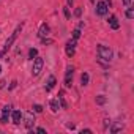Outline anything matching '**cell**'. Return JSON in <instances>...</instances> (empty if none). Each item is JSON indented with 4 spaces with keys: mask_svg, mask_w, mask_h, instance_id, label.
Segmentation results:
<instances>
[{
    "mask_svg": "<svg viewBox=\"0 0 134 134\" xmlns=\"http://www.w3.org/2000/svg\"><path fill=\"white\" fill-rule=\"evenodd\" d=\"M66 55H68V57H73V55H74V47L66 46Z\"/></svg>",
    "mask_w": 134,
    "mask_h": 134,
    "instance_id": "cell-17",
    "label": "cell"
},
{
    "mask_svg": "<svg viewBox=\"0 0 134 134\" xmlns=\"http://www.w3.org/2000/svg\"><path fill=\"white\" fill-rule=\"evenodd\" d=\"M3 55H5V51H0V58H2Z\"/></svg>",
    "mask_w": 134,
    "mask_h": 134,
    "instance_id": "cell-29",
    "label": "cell"
},
{
    "mask_svg": "<svg viewBox=\"0 0 134 134\" xmlns=\"http://www.w3.org/2000/svg\"><path fill=\"white\" fill-rule=\"evenodd\" d=\"M120 129H123V123H121V121H118V123H115V125L112 126V129H110V132H118Z\"/></svg>",
    "mask_w": 134,
    "mask_h": 134,
    "instance_id": "cell-13",
    "label": "cell"
},
{
    "mask_svg": "<svg viewBox=\"0 0 134 134\" xmlns=\"http://www.w3.org/2000/svg\"><path fill=\"white\" fill-rule=\"evenodd\" d=\"M33 125H35V117H33V114H32V112H29V114H27V118H25V128H29V129H30Z\"/></svg>",
    "mask_w": 134,
    "mask_h": 134,
    "instance_id": "cell-8",
    "label": "cell"
},
{
    "mask_svg": "<svg viewBox=\"0 0 134 134\" xmlns=\"http://www.w3.org/2000/svg\"><path fill=\"white\" fill-rule=\"evenodd\" d=\"M129 3H131V0H123V5L125 7H129Z\"/></svg>",
    "mask_w": 134,
    "mask_h": 134,
    "instance_id": "cell-26",
    "label": "cell"
},
{
    "mask_svg": "<svg viewBox=\"0 0 134 134\" xmlns=\"http://www.w3.org/2000/svg\"><path fill=\"white\" fill-rule=\"evenodd\" d=\"M10 114H11V107L10 106H5L3 107V110H2V123H8V117H10Z\"/></svg>",
    "mask_w": 134,
    "mask_h": 134,
    "instance_id": "cell-6",
    "label": "cell"
},
{
    "mask_svg": "<svg viewBox=\"0 0 134 134\" xmlns=\"http://www.w3.org/2000/svg\"><path fill=\"white\" fill-rule=\"evenodd\" d=\"M43 65H44L43 58L35 57V60H33V68H32V74H33V76H40V73H41V70H43Z\"/></svg>",
    "mask_w": 134,
    "mask_h": 134,
    "instance_id": "cell-3",
    "label": "cell"
},
{
    "mask_svg": "<svg viewBox=\"0 0 134 134\" xmlns=\"http://www.w3.org/2000/svg\"><path fill=\"white\" fill-rule=\"evenodd\" d=\"M109 24H110V27H112L114 30H117V29L120 27V24H118V21H117V16H110V18H109Z\"/></svg>",
    "mask_w": 134,
    "mask_h": 134,
    "instance_id": "cell-10",
    "label": "cell"
},
{
    "mask_svg": "<svg viewBox=\"0 0 134 134\" xmlns=\"http://www.w3.org/2000/svg\"><path fill=\"white\" fill-rule=\"evenodd\" d=\"M79 36H81V29H76V30L73 32V38H74V40H77Z\"/></svg>",
    "mask_w": 134,
    "mask_h": 134,
    "instance_id": "cell-20",
    "label": "cell"
},
{
    "mask_svg": "<svg viewBox=\"0 0 134 134\" xmlns=\"http://www.w3.org/2000/svg\"><path fill=\"white\" fill-rule=\"evenodd\" d=\"M109 11V3L104 2V0H101V2L96 3V14L98 16H106Z\"/></svg>",
    "mask_w": 134,
    "mask_h": 134,
    "instance_id": "cell-4",
    "label": "cell"
},
{
    "mask_svg": "<svg viewBox=\"0 0 134 134\" xmlns=\"http://www.w3.org/2000/svg\"><path fill=\"white\" fill-rule=\"evenodd\" d=\"M36 131H38V132H41V134H44V132H46V129H44V128H38Z\"/></svg>",
    "mask_w": 134,
    "mask_h": 134,
    "instance_id": "cell-27",
    "label": "cell"
},
{
    "mask_svg": "<svg viewBox=\"0 0 134 134\" xmlns=\"http://www.w3.org/2000/svg\"><path fill=\"white\" fill-rule=\"evenodd\" d=\"M33 109H35V112H43V106H40V104H35Z\"/></svg>",
    "mask_w": 134,
    "mask_h": 134,
    "instance_id": "cell-22",
    "label": "cell"
},
{
    "mask_svg": "<svg viewBox=\"0 0 134 134\" xmlns=\"http://www.w3.org/2000/svg\"><path fill=\"white\" fill-rule=\"evenodd\" d=\"M92 2H95V0H92Z\"/></svg>",
    "mask_w": 134,
    "mask_h": 134,
    "instance_id": "cell-32",
    "label": "cell"
},
{
    "mask_svg": "<svg viewBox=\"0 0 134 134\" xmlns=\"http://www.w3.org/2000/svg\"><path fill=\"white\" fill-rule=\"evenodd\" d=\"M11 117H13V123H21V117H22V114H21V110H13L11 112Z\"/></svg>",
    "mask_w": 134,
    "mask_h": 134,
    "instance_id": "cell-9",
    "label": "cell"
},
{
    "mask_svg": "<svg viewBox=\"0 0 134 134\" xmlns=\"http://www.w3.org/2000/svg\"><path fill=\"white\" fill-rule=\"evenodd\" d=\"M76 41H77V40H74V38H73V40H70L68 43H66V46H70V47H76Z\"/></svg>",
    "mask_w": 134,
    "mask_h": 134,
    "instance_id": "cell-21",
    "label": "cell"
},
{
    "mask_svg": "<svg viewBox=\"0 0 134 134\" xmlns=\"http://www.w3.org/2000/svg\"><path fill=\"white\" fill-rule=\"evenodd\" d=\"M55 84H57V81H55V77L54 76H51L49 77V81H47V85H46V90L49 92V90H52L54 87H55Z\"/></svg>",
    "mask_w": 134,
    "mask_h": 134,
    "instance_id": "cell-11",
    "label": "cell"
},
{
    "mask_svg": "<svg viewBox=\"0 0 134 134\" xmlns=\"http://www.w3.org/2000/svg\"><path fill=\"white\" fill-rule=\"evenodd\" d=\"M81 132H82V134H90V132H92V129H82Z\"/></svg>",
    "mask_w": 134,
    "mask_h": 134,
    "instance_id": "cell-25",
    "label": "cell"
},
{
    "mask_svg": "<svg viewBox=\"0 0 134 134\" xmlns=\"http://www.w3.org/2000/svg\"><path fill=\"white\" fill-rule=\"evenodd\" d=\"M126 18H128V19H132V18H134V10H132V8H129V10L126 11Z\"/></svg>",
    "mask_w": 134,
    "mask_h": 134,
    "instance_id": "cell-19",
    "label": "cell"
},
{
    "mask_svg": "<svg viewBox=\"0 0 134 134\" xmlns=\"http://www.w3.org/2000/svg\"><path fill=\"white\" fill-rule=\"evenodd\" d=\"M58 99H60V104H62V107H63V109H66V107H68V104H66V101H65V98H63V92H60V96H58Z\"/></svg>",
    "mask_w": 134,
    "mask_h": 134,
    "instance_id": "cell-14",
    "label": "cell"
},
{
    "mask_svg": "<svg viewBox=\"0 0 134 134\" xmlns=\"http://www.w3.org/2000/svg\"><path fill=\"white\" fill-rule=\"evenodd\" d=\"M98 55H99V58H101V60H104V62H110L114 54H112V51H110L107 46L99 44V46H98Z\"/></svg>",
    "mask_w": 134,
    "mask_h": 134,
    "instance_id": "cell-1",
    "label": "cell"
},
{
    "mask_svg": "<svg viewBox=\"0 0 134 134\" xmlns=\"http://www.w3.org/2000/svg\"><path fill=\"white\" fill-rule=\"evenodd\" d=\"M81 82H82V85H87V84H88V74H87V73H84V74L81 76Z\"/></svg>",
    "mask_w": 134,
    "mask_h": 134,
    "instance_id": "cell-15",
    "label": "cell"
},
{
    "mask_svg": "<svg viewBox=\"0 0 134 134\" xmlns=\"http://www.w3.org/2000/svg\"><path fill=\"white\" fill-rule=\"evenodd\" d=\"M81 14H82V8H76V11H74V16H76V18H79Z\"/></svg>",
    "mask_w": 134,
    "mask_h": 134,
    "instance_id": "cell-23",
    "label": "cell"
},
{
    "mask_svg": "<svg viewBox=\"0 0 134 134\" xmlns=\"http://www.w3.org/2000/svg\"><path fill=\"white\" fill-rule=\"evenodd\" d=\"M51 110L52 112L58 110V99H51Z\"/></svg>",
    "mask_w": 134,
    "mask_h": 134,
    "instance_id": "cell-12",
    "label": "cell"
},
{
    "mask_svg": "<svg viewBox=\"0 0 134 134\" xmlns=\"http://www.w3.org/2000/svg\"><path fill=\"white\" fill-rule=\"evenodd\" d=\"M36 55H38V51H36V49H30V51H29V57H30L32 60H33Z\"/></svg>",
    "mask_w": 134,
    "mask_h": 134,
    "instance_id": "cell-18",
    "label": "cell"
},
{
    "mask_svg": "<svg viewBox=\"0 0 134 134\" xmlns=\"http://www.w3.org/2000/svg\"><path fill=\"white\" fill-rule=\"evenodd\" d=\"M47 35H49V25H47V24H41L40 32H38V36H40V38H44V36H47Z\"/></svg>",
    "mask_w": 134,
    "mask_h": 134,
    "instance_id": "cell-7",
    "label": "cell"
},
{
    "mask_svg": "<svg viewBox=\"0 0 134 134\" xmlns=\"http://www.w3.org/2000/svg\"><path fill=\"white\" fill-rule=\"evenodd\" d=\"M21 32H22V24H21V25H18V27H16V30L11 33V36L7 40V43H5V47H3V51H5V52H7V51H8V49L13 46V43L18 40V36H19V33H21Z\"/></svg>",
    "mask_w": 134,
    "mask_h": 134,
    "instance_id": "cell-2",
    "label": "cell"
},
{
    "mask_svg": "<svg viewBox=\"0 0 134 134\" xmlns=\"http://www.w3.org/2000/svg\"><path fill=\"white\" fill-rule=\"evenodd\" d=\"M71 81H73V66L66 68V74H65V85L71 87Z\"/></svg>",
    "mask_w": 134,
    "mask_h": 134,
    "instance_id": "cell-5",
    "label": "cell"
},
{
    "mask_svg": "<svg viewBox=\"0 0 134 134\" xmlns=\"http://www.w3.org/2000/svg\"><path fill=\"white\" fill-rule=\"evenodd\" d=\"M63 11H65V18L70 19V16H71V14H70V10H68V8H63Z\"/></svg>",
    "mask_w": 134,
    "mask_h": 134,
    "instance_id": "cell-24",
    "label": "cell"
},
{
    "mask_svg": "<svg viewBox=\"0 0 134 134\" xmlns=\"http://www.w3.org/2000/svg\"><path fill=\"white\" fill-rule=\"evenodd\" d=\"M0 73H2V66H0Z\"/></svg>",
    "mask_w": 134,
    "mask_h": 134,
    "instance_id": "cell-31",
    "label": "cell"
},
{
    "mask_svg": "<svg viewBox=\"0 0 134 134\" xmlns=\"http://www.w3.org/2000/svg\"><path fill=\"white\" fill-rule=\"evenodd\" d=\"M107 99H106V96H103V95H99V96H96V104H104Z\"/></svg>",
    "mask_w": 134,
    "mask_h": 134,
    "instance_id": "cell-16",
    "label": "cell"
},
{
    "mask_svg": "<svg viewBox=\"0 0 134 134\" xmlns=\"http://www.w3.org/2000/svg\"><path fill=\"white\" fill-rule=\"evenodd\" d=\"M68 5H73V0H68Z\"/></svg>",
    "mask_w": 134,
    "mask_h": 134,
    "instance_id": "cell-30",
    "label": "cell"
},
{
    "mask_svg": "<svg viewBox=\"0 0 134 134\" xmlns=\"http://www.w3.org/2000/svg\"><path fill=\"white\" fill-rule=\"evenodd\" d=\"M5 84H7L5 81H0V88H3V87H5Z\"/></svg>",
    "mask_w": 134,
    "mask_h": 134,
    "instance_id": "cell-28",
    "label": "cell"
}]
</instances>
